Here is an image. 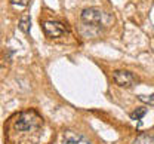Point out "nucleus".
<instances>
[{
  "label": "nucleus",
  "instance_id": "obj_1",
  "mask_svg": "<svg viewBox=\"0 0 154 144\" xmlns=\"http://www.w3.org/2000/svg\"><path fill=\"white\" fill-rule=\"evenodd\" d=\"M42 122L43 121H42V117L38 116L37 113L30 110V111H24V113L19 114L15 126H17L18 131H31V129L38 128L42 125Z\"/></svg>",
  "mask_w": 154,
  "mask_h": 144
},
{
  "label": "nucleus",
  "instance_id": "obj_2",
  "mask_svg": "<svg viewBox=\"0 0 154 144\" xmlns=\"http://www.w3.org/2000/svg\"><path fill=\"white\" fill-rule=\"evenodd\" d=\"M113 80L117 86H122V88H131L136 83L135 76L131 71H126V70H117L113 73Z\"/></svg>",
  "mask_w": 154,
  "mask_h": 144
},
{
  "label": "nucleus",
  "instance_id": "obj_3",
  "mask_svg": "<svg viewBox=\"0 0 154 144\" xmlns=\"http://www.w3.org/2000/svg\"><path fill=\"white\" fill-rule=\"evenodd\" d=\"M82 21L88 25H101L102 22V12L98 9V8H89V9H85L80 15Z\"/></svg>",
  "mask_w": 154,
  "mask_h": 144
},
{
  "label": "nucleus",
  "instance_id": "obj_4",
  "mask_svg": "<svg viewBox=\"0 0 154 144\" xmlns=\"http://www.w3.org/2000/svg\"><path fill=\"white\" fill-rule=\"evenodd\" d=\"M42 27H43V31L48 37L57 39V37H61L65 33V27L58 21H45Z\"/></svg>",
  "mask_w": 154,
  "mask_h": 144
},
{
  "label": "nucleus",
  "instance_id": "obj_5",
  "mask_svg": "<svg viewBox=\"0 0 154 144\" xmlns=\"http://www.w3.org/2000/svg\"><path fill=\"white\" fill-rule=\"evenodd\" d=\"M30 22H31L30 14H28V12H24L22 17H21V20H19V24H18L19 30H21L22 33L28 34V33H30Z\"/></svg>",
  "mask_w": 154,
  "mask_h": 144
},
{
  "label": "nucleus",
  "instance_id": "obj_6",
  "mask_svg": "<svg viewBox=\"0 0 154 144\" xmlns=\"http://www.w3.org/2000/svg\"><path fill=\"white\" fill-rule=\"evenodd\" d=\"M132 144H154V135L148 134H141L134 140Z\"/></svg>",
  "mask_w": 154,
  "mask_h": 144
},
{
  "label": "nucleus",
  "instance_id": "obj_7",
  "mask_svg": "<svg viewBox=\"0 0 154 144\" xmlns=\"http://www.w3.org/2000/svg\"><path fill=\"white\" fill-rule=\"evenodd\" d=\"M145 113H147V108L145 107H141V108H136L134 113L131 114V119L132 121H139L142 116H145Z\"/></svg>",
  "mask_w": 154,
  "mask_h": 144
},
{
  "label": "nucleus",
  "instance_id": "obj_8",
  "mask_svg": "<svg viewBox=\"0 0 154 144\" xmlns=\"http://www.w3.org/2000/svg\"><path fill=\"white\" fill-rule=\"evenodd\" d=\"M138 100L142 101V103L148 104V105H153L154 107V94L153 95H138Z\"/></svg>",
  "mask_w": 154,
  "mask_h": 144
},
{
  "label": "nucleus",
  "instance_id": "obj_9",
  "mask_svg": "<svg viewBox=\"0 0 154 144\" xmlns=\"http://www.w3.org/2000/svg\"><path fill=\"white\" fill-rule=\"evenodd\" d=\"M65 144H91L88 140H85V138H82V137H77L74 140H67Z\"/></svg>",
  "mask_w": 154,
  "mask_h": 144
},
{
  "label": "nucleus",
  "instance_id": "obj_10",
  "mask_svg": "<svg viewBox=\"0 0 154 144\" xmlns=\"http://www.w3.org/2000/svg\"><path fill=\"white\" fill-rule=\"evenodd\" d=\"M11 3L15 5V6H27L28 0H11Z\"/></svg>",
  "mask_w": 154,
  "mask_h": 144
}]
</instances>
